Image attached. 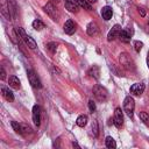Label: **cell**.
I'll return each instance as SVG.
<instances>
[{"label":"cell","mask_w":149,"mask_h":149,"mask_svg":"<svg viewBox=\"0 0 149 149\" xmlns=\"http://www.w3.org/2000/svg\"><path fill=\"white\" fill-rule=\"evenodd\" d=\"M92 92H93L94 98H95L98 101H100V102L106 101L107 98H108V92H107V90H106L104 86H101V85H95V86H93Z\"/></svg>","instance_id":"obj_1"},{"label":"cell","mask_w":149,"mask_h":149,"mask_svg":"<svg viewBox=\"0 0 149 149\" xmlns=\"http://www.w3.org/2000/svg\"><path fill=\"white\" fill-rule=\"evenodd\" d=\"M16 34H19L20 35V37L22 38V41L24 42V44L28 47V48H30V49H35L37 45H36V42L29 36V35H27L26 34V31H24V29L23 28H16Z\"/></svg>","instance_id":"obj_2"},{"label":"cell","mask_w":149,"mask_h":149,"mask_svg":"<svg viewBox=\"0 0 149 149\" xmlns=\"http://www.w3.org/2000/svg\"><path fill=\"white\" fill-rule=\"evenodd\" d=\"M134 108H135V101H134L133 97H130V95L126 97L123 100V111L130 119L134 115Z\"/></svg>","instance_id":"obj_3"},{"label":"cell","mask_w":149,"mask_h":149,"mask_svg":"<svg viewBox=\"0 0 149 149\" xmlns=\"http://www.w3.org/2000/svg\"><path fill=\"white\" fill-rule=\"evenodd\" d=\"M119 62H120V64H121L125 69H127V70H132V69L135 68L133 59L130 58V56H129L127 52H121V54H120V56H119Z\"/></svg>","instance_id":"obj_4"},{"label":"cell","mask_w":149,"mask_h":149,"mask_svg":"<svg viewBox=\"0 0 149 149\" xmlns=\"http://www.w3.org/2000/svg\"><path fill=\"white\" fill-rule=\"evenodd\" d=\"M43 9H44V12H45L54 21H58V19H59V13L57 12L56 7H55L51 2H48V3L43 7Z\"/></svg>","instance_id":"obj_5"},{"label":"cell","mask_w":149,"mask_h":149,"mask_svg":"<svg viewBox=\"0 0 149 149\" xmlns=\"http://www.w3.org/2000/svg\"><path fill=\"white\" fill-rule=\"evenodd\" d=\"M27 76H28V80H29V83H30V85L33 87H35V88H41L42 87V84L40 81V78L37 77V74L33 70H28Z\"/></svg>","instance_id":"obj_6"},{"label":"cell","mask_w":149,"mask_h":149,"mask_svg":"<svg viewBox=\"0 0 149 149\" xmlns=\"http://www.w3.org/2000/svg\"><path fill=\"white\" fill-rule=\"evenodd\" d=\"M121 26L120 24H115L114 27H112V29L108 31L107 34V40L108 41H113L115 38H118L120 36V33H121Z\"/></svg>","instance_id":"obj_7"},{"label":"cell","mask_w":149,"mask_h":149,"mask_svg":"<svg viewBox=\"0 0 149 149\" xmlns=\"http://www.w3.org/2000/svg\"><path fill=\"white\" fill-rule=\"evenodd\" d=\"M144 84L143 83H135L130 86V93L133 95H136V97H140L143 92H144Z\"/></svg>","instance_id":"obj_8"},{"label":"cell","mask_w":149,"mask_h":149,"mask_svg":"<svg viewBox=\"0 0 149 149\" xmlns=\"http://www.w3.org/2000/svg\"><path fill=\"white\" fill-rule=\"evenodd\" d=\"M114 125L118 127V128H121V126L123 125V114H122V111L120 107L115 108V112H114Z\"/></svg>","instance_id":"obj_9"},{"label":"cell","mask_w":149,"mask_h":149,"mask_svg":"<svg viewBox=\"0 0 149 149\" xmlns=\"http://www.w3.org/2000/svg\"><path fill=\"white\" fill-rule=\"evenodd\" d=\"M33 121L37 127L41 125V107L38 105H34L33 107Z\"/></svg>","instance_id":"obj_10"},{"label":"cell","mask_w":149,"mask_h":149,"mask_svg":"<svg viewBox=\"0 0 149 149\" xmlns=\"http://www.w3.org/2000/svg\"><path fill=\"white\" fill-rule=\"evenodd\" d=\"M65 8L71 13H77L80 7L77 0H65Z\"/></svg>","instance_id":"obj_11"},{"label":"cell","mask_w":149,"mask_h":149,"mask_svg":"<svg viewBox=\"0 0 149 149\" xmlns=\"http://www.w3.org/2000/svg\"><path fill=\"white\" fill-rule=\"evenodd\" d=\"M64 31L68 34V35H72L74 31H76V24L72 20H68L65 23H64Z\"/></svg>","instance_id":"obj_12"},{"label":"cell","mask_w":149,"mask_h":149,"mask_svg":"<svg viewBox=\"0 0 149 149\" xmlns=\"http://www.w3.org/2000/svg\"><path fill=\"white\" fill-rule=\"evenodd\" d=\"M112 15H113V10H112V7L109 6H105L101 8V16L104 20L108 21L112 19Z\"/></svg>","instance_id":"obj_13"},{"label":"cell","mask_w":149,"mask_h":149,"mask_svg":"<svg viewBox=\"0 0 149 149\" xmlns=\"http://www.w3.org/2000/svg\"><path fill=\"white\" fill-rule=\"evenodd\" d=\"M8 83H9V86L13 87L14 90H19L21 87V83H20V80H19V78L16 76H10Z\"/></svg>","instance_id":"obj_14"},{"label":"cell","mask_w":149,"mask_h":149,"mask_svg":"<svg viewBox=\"0 0 149 149\" xmlns=\"http://www.w3.org/2000/svg\"><path fill=\"white\" fill-rule=\"evenodd\" d=\"M1 92H2V95H3V98L6 100H8V101H13L14 100V94H13V92L9 88L2 86L1 87Z\"/></svg>","instance_id":"obj_15"},{"label":"cell","mask_w":149,"mask_h":149,"mask_svg":"<svg viewBox=\"0 0 149 149\" xmlns=\"http://www.w3.org/2000/svg\"><path fill=\"white\" fill-rule=\"evenodd\" d=\"M1 14L7 19L9 20L10 19V13H9V6H7L6 3V0H1Z\"/></svg>","instance_id":"obj_16"},{"label":"cell","mask_w":149,"mask_h":149,"mask_svg":"<svg viewBox=\"0 0 149 149\" xmlns=\"http://www.w3.org/2000/svg\"><path fill=\"white\" fill-rule=\"evenodd\" d=\"M130 36H132V30L130 29H122L120 33V40L123 42H128L130 41Z\"/></svg>","instance_id":"obj_17"},{"label":"cell","mask_w":149,"mask_h":149,"mask_svg":"<svg viewBox=\"0 0 149 149\" xmlns=\"http://www.w3.org/2000/svg\"><path fill=\"white\" fill-rule=\"evenodd\" d=\"M86 31H87V34H88L90 36L95 35V34L98 33V26H97V23H95V22H90V23L87 24Z\"/></svg>","instance_id":"obj_18"},{"label":"cell","mask_w":149,"mask_h":149,"mask_svg":"<svg viewBox=\"0 0 149 149\" xmlns=\"http://www.w3.org/2000/svg\"><path fill=\"white\" fill-rule=\"evenodd\" d=\"M88 74H90V77H92V78H94V79H99V74H100V69H99V66H97V65H93V66H91L90 68V70H88Z\"/></svg>","instance_id":"obj_19"},{"label":"cell","mask_w":149,"mask_h":149,"mask_svg":"<svg viewBox=\"0 0 149 149\" xmlns=\"http://www.w3.org/2000/svg\"><path fill=\"white\" fill-rule=\"evenodd\" d=\"M87 121H88L87 115L83 114V115H79V116L77 118L76 123H77V126H79V127H85V126H86V123H87Z\"/></svg>","instance_id":"obj_20"},{"label":"cell","mask_w":149,"mask_h":149,"mask_svg":"<svg viewBox=\"0 0 149 149\" xmlns=\"http://www.w3.org/2000/svg\"><path fill=\"white\" fill-rule=\"evenodd\" d=\"M105 144L108 149H114L116 148V143H115V140L112 137V136H107L106 140H105Z\"/></svg>","instance_id":"obj_21"},{"label":"cell","mask_w":149,"mask_h":149,"mask_svg":"<svg viewBox=\"0 0 149 149\" xmlns=\"http://www.w3.org/2000/svg\"><path fill=\"white\" fill-rule=\"evenodd\" d=\"M44 27H45L44 23H43L40 19H36V20L33 21V28H34V29H36V30H42Z\"/></svg>","instance_id":"obj_22"},{"label":"cell","mask_w":149,"mask_h":149,"mask_svg":"<svg viewBox=\"0 0 149 149\" xmlns=\"http://www.w3.org/2000/svg\"><path fill=\"white\" fill-rule=\"evenodd\" d=\"M77 1H78L79 7L86 9V10H91V9H92V6H91V3H90L87 0H77Z\"/></svg>","instance_id":"obj_23"},{"label":"cell","mask_w":149,"mask_h":149,"mask_svg":"<svg viewBox=\"0 0 149 149\" xmlns=\"http://www.w3.org/2000/svg\"><path fill=\"white\" fill-rule=\"evenodd\" d=\"M139 116H140V119H141L146 125L149 126V114H148V113H146V112H140Z\"/></svg>","instance_id":"obj_24"},{"label":"cell","mask_w":149,"mask_h":149,"mask_svg":"<svg viewBox=\"0 0 149 149\" xmlns=\"http://www.w3.org/2000/svg\"><path fill=\"white\" fill-rule=\"evenodd\" d=\"M21 132H22V134H30V133L33 132V129H31L28 125L21 123Z\"/></svg>","instance_id":"obj_25"},{"label":"cell","mask_w":149,"mask_h":149,"mask_svg":"<svg viewBox=\"0 0 149 149\" xmlns=\"http://www.w3.org/2000/svg\"><path fill=\"white\" fill-rule=\"evenodd\" d=\"M10 125H12L13 129H14L16 133H19V134H22V132H21V123H17L16 121H12V122H10Z\"/></svg>","instance_id":"obj_26"},{"label":"cell","mask_w":149,"mask_h":149,"mask_svg":"<svg viewBox=\"0 0 149 149\" xmlns=\"http://www.w3.org/2000/svg\"><path fill=\"white\" fill-rule=\"evenodd\" d=\"M91 129H92V133H93V136H98V134H99V128H98V122L94 120L93 122H92V127H91Z\"/></svg>","instance_id":"obj_27"},{"label":"cell","mask_w":149,"mask_h":149,"mask_svg":"<svg viewBox=\"0 0 149 149\" xmlns=\"http://www.w3.org/2000/svg\"><path fill=\"white\" fill-rule=\"evenodd\" d=\"M48 50L51 52V54H55L56 52V50H57V44L55 43V42H50V43H48Z\"/></svg>","instance_id":"obj_28"},{"label":"cell","mask_w":149,"mask_h":149,"mask_svg":"<svg viewBox=\"0 0 149 149\" xmlns=\"http://www.w3.org/2000/svg\"><path fill=\"white\" fill-rule=\"evenodd\" d=\"M142 47H143V43H142V42H140V41H134V49H135L136 52H140L141 49H142Z\"/></svg>","instance_id":"obj_29"},{"label":"cell","mask_w":149,"mask_h":149,"mask_svg":"<svg viewBox=\"0 0 149 149\" xmlns=\"http://www.w3.org/2000/svg\"><path fill=\"white\" fill-rule=\"evenodd\" d=\"M88 109H90L91 113H93V112L95 111V102H94L92 99L88 100Z\"/></svg>","instance_id":"obj_30"},{"label":"cell","mask_w":149,"mask_h":149,"mask_svg":"<svg viewBox=\"0 0 149 149\" xmlns=\"http://www.w3.org/2000/svg\"><path fill=\"white\" fill-rule=\"evenodd\" d=\"M6 78V71H5V69L3 68H1V79L3 80Z\"/></svg>","instance_id":"obj_31"},{"label":"cell","mask_w":149,"mask_h":149,"mask_svg":"<svg viewBox=\"0 0 149 149\" xmlns=\"http://www.w3.org/2000/svg\"><path fill=\"white\" fill-rule=\"evenodd\" d=\"M139 12L141 13V15H142V16H144V14H146V13H144V10H143V8H139Z\"/></svg>","instance_id":"obj_32"},{"label":"cell","mask_w":149,"mask_h":149,"mask_svg":"<svg viewBox=\"0 0 149 149\" xmlns=\"http://www.w3.org/2000/svg\"><path fill=\"white\" fill-rule=\"evenodd\" d=\"M147 65H148V69H149V51H148V55H147Z\"/></svg>","instance_id":"obj_33"},{"label":"cell","mask_w":149,"mask_h":149,"mask_svg":"<svg viewBox=\"0 0 149 149\" xmlns=\"http://www.w3.org/2000/svg\"><path fill=\"white\" fill-rule=\"evenodd\" d=\"M72 146H73V147H77V148H80V147L78 146V143H77V142H72Z\"/></svg>","instance_id":"obj_34"},{"label":"cell","mask_w":149,"mask_h":149,"mask_svg":"<svg viewBox=\"0 0 149 149\" xmlns=\"http://www.w3.org/2000/svg\"><path fill=\"white\" fill-rule=\"evenodd\" d=\"M87 1H88V2H90V3H93V2H95V1H97V0H87Z\"/></svg>","instance_id":"obj_35"},{"label":"cell","mask_w":149,"mask_h":149,"mask_svg":"<svg viewBox=\"0 0 149 149\" xmlns=\"http://www.w3.org/2000/svg\"><path fill=\"white\" fill-rule=\"evenodd\" d=\"M56 1H57V0H56Z\"/></svg>","instance_id":"obj_36"}]
</instances>
